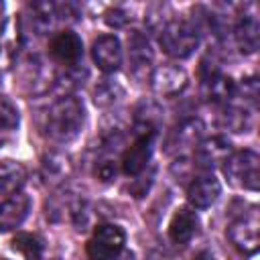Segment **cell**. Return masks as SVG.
<instances>
[{
	"label": "cell",
	"instance_id": "obj_1",
	"mask_svg": "<svg viewBox=\"0 0 260 260\" xmlns=\"http://www.w3.org/2000/svg\"><path fill=\"white\" fill-rule=\"evenodd\" d=\"M85 122L83 104L75 95H61L47 112V136L53 142H71L79 136Z\"/></svg>",
	"mask_w": 260,
	"mask_h": 260
},
{
	"label": "cell",
	"instance_id": "obj_2",
	"mask_svg": "<svg viewBox=\"0 0 260 260\" xmlns=\"http://www.w3.org/2000/svg\"><path fill=\"white\" fill-rule=\"evenodd\" d=\"M158 43L162 51L173 59H187L193 55V51L199 45V30L195 24L183 18L169 20L158 30Z\"/></svg>",
	"mask_w": 260,
	"mask_h": 260
},
{
	"label": "cell",
	"instance_id": "obj_3",
	"mask_svg": "<svg viewBox=\"0 0 260 260\" xmlns=\"http://www.w3.org/2000/svg\"><path fill=\"white\" fill-rule=\"evenodd\" d=\"M223 175L228 181L246 191H258L260 183V156L254 150H238L230 152L228 158L221 162Z\"/></svg>",
	"mask_w": 260,
	"mask_h": 260
},
{
	"label": "cell",
	"instance_id": "obj_4",
	"mask_svg": "<svg viewBox=\"0 0 260 260\" xmlns=\"http://www.w3.org/2000/svg\"><path fill=\"white\" fill-rule=\"evenodd\" d=\"M260 217H258V207H250V211H244L240 217H236L230 228H228V238L232 246L242 252V254H256L260 246Z\"/></svg>",
	"mask_w": 260,
	"mask_h": 260
},
{
	"label": "cell",
	"instance_id": "obj_5",
	"mask_svg": "<svg viewBox=\"0 0 260 260\" xmlns=\"http://www.w3.org/2000/svg\"><path fill=\"white\" fill-rule=\"evenodd\" d=\"M126 244V232L116 223H102L93 230L91 238L87 240V256L89 258H114L122 252Z\"/></svg>",
	"mask_w": 260,
	"mask_h": 260
},
{
	"label": "cell",
	"instance_id": "obj_6",
	"mask_svg": "<svg viewBox=\"0 0 260 260\" xmlns=\"http://www.w3.org/2000/svg\"><path fill=\"white\" fill-rule=\"evenodd\" d=\"M154 138H156V130L146 126L144 130H140V134L134 138V142L124 150L120 165H122V171L126 175L136 177L146 169V165L150 160V154H152Z\"/></svg>",
	"mask_w": 260,
	"mask_h": 260
},
{
	"label": "cell",
	"instance_id": "obj_7",
	"mask_svg": "<svg viewBox=\"0 0 260 260\" xmlns=\"http://www.w3.org/2000/svg\"><path fill=\"white\" fill-rule=\"evenodd\" d=\"M152 59L154 53L144 32L140 30L128 32V65H130V73L138 81H144L152 73Z\"/></svg>",
	"mask_w": 260,
	"mask_h": 260
},
{
	"label": "cell",
	"instance_id": "obj_8",
	"mask_svg": "<svg viewBox=\"0 0 260 260\" xmlns=\"http://www.w3.org/2000/svg\"><path fill=\"white\" fill-rule=\"evenodd\" d=\"M201 79H203V95L209 102L215 104H228L234 95H236V85L232 81V77L223 75L217 65H209V63H201Z\"/></svg>",
	"mask_w": 260,
	"mask_h": 260
},
{
	"label": "cell",
	"instance_id": "obj_9",
	"mask_svg": "<svg viewBox=\"0 0 260 260\" xmlns=\"http://www.w3.org/2000/svg\"><path fill=\"white\" fill-rule=\"evenodd\" d=\"M150 85H152L154 93H158L162 98H173L187 87V73L183 67L175 65V63H162L156 69H152Z\"/></svg>",
	"mask_w": 260,
	"mask_h": 260
},
{
	"label": "cell",
	"instance_id": "obj_10",
	"mask_svg": "<svg viewBox=\"0 0 260 260\" xmlns=\"http://www.w3.org/2000/svg\"><path fill=\"white\" fill-rule=\"evenodd\" d=\"M93 63L104 73H114L122 65V45L116 35H102L91 45Z\"/></svg>",
	"mask_w": 260,
	"mask_h": 260
},
{
	"label": "cell",
	"instance_id": "obj_11",
	"mask_svg": "<svg viewBox=\"0 0 260 260\" xmlns=\"http://www.w3.org/2000/svg\"><path fill=\"white\" fill-rule=\"evenodd\" d=\"M49 51H51L53 59L59 61L61 65L73 67V65L79 63V59L83 55V43L75 32L63 30V32L53 37V41L49 45Z\"/></svg>",
	"mask_w": 260,
	"mask_h": 260
},
{
	"label": "cell",
	"instance_id": "obj_12",
	"mask_svg": "<svg viewBox=\"0 0 260 260\" xmlns=\"http://www.w3.org/2000/svg\"><path fill=\"white\" fill-rule=\"evenodd\" d=\"M30 211V197L22 191L8 195L6 201L0 203V232L16 230Z\"/></svg>",
	"mask_w": 260,
	"mask_h": 260
},
{
	"label": "cell",
	"instance_id": "obj_13",
	"mask_svg": "<svg viewBox=\"0 0 260 260\" xmlns=\"http://www.w3.org/2000/svg\"><path fill=\"white\" fill-rule=\"evenodd\" d=\"M195 146V162L201 169H213L221 165L232 152V144L223 136H211L203 142H197Z\"/></svg>",
	"mask_w": 260,
	"mask_h": 260
},
{
	"label": "cell",
	"instance_id": "obj_14",
	"mask_svg": "<svg viewBox=\"0 0 260 260\" xmlns=\"http://www.w3.org/2000/svg\"><path fill=\"white\" fill-rule=\"evenodd\" d=\"M219 193H221V185L213 175L195 177L187 187V199L197 209H205L211 203H215Z\"/></svg>",
	"mask_w": 260,
	"mask_h": 260
},
{
	"label": "cell",
	"instance_id": "obj_15",
	"mask_svg": "<svg viewBox=\"0 0 260 260\" xmlns=\"http://www.w3.org/2000/svg\"><path fill=\"white\" fill-rule=\"evenodd\" d=\"M199 228V217L191 207H179L169 221V240L173 244H187L193 240Z\"/></svg>",
	"mask_w": 260,
	"mask_h": 260
},
{
	"label": "cell",
	"instance_id": "obj_16",
	"mask_svg": "<svg viewBox=\"0 0 260 260\" xmlns=\"http://www.w3.org/2000/svg\"><path fill=\"white\" fill-rule=\"evenodd\" d=\"M53 81V73L51 69H47V65L41 59H28L24 63L22 69V83L28 87V91L32 93H45L51 87Z\"/></svg>",
	"mask_w": 260,
	"mask_h": 260
},
{
	"label": "cell",
	"instance_id": "obj_17",
	"mask_svg": "<svg viewBox=\"0 0 260 260\" xmlns=\"http://www.w3.org/2000/svg\"><path fill=\"white\" fill-rule=\"evenodd\" d=\"M26 183V169L22 162L4 158L0 160V195H12Z\"/></svg>",
	"mask_w": 260,
	"mask_h": 260
},
{
	"label": "cell",
	"instance_id": "obj_18",
	"mask_svg": "<svg viewBox=\"0 0 260 260\" xmlns=\"http://www.w3.org/2000/svg\"><path fill=\"white\" fill-rule=\"evenodd\" d=\"M234 37H236V45L242 53H246V55L254 53L258 49V41H260L256 14H244L234 28Z\"/></svg>",
	"mask_w": 260,
	"mask_h": 260
},
{
	"label": "cell",
	"instance_id": "obj_19",
	"mask_svg": "<svg viewBox=\"0 0 260 260\" xmlns=\"http://www.w3.org/2000/svg\"><path fill=\"white\" fill-rule=\"evenodd\" d=\"M201 134H203V124H201L199 120H195V118H189V120L181 122V124L173 130V134H171V138H169V146H175V148L195 146V144L199 142Z\"/></svg>",
	"mask_w": 260,
	"mask_h": 260
},
{
	"label": "cell",
	"instance_id": "obj_20",
	"mask_svg": "<svg viewBox=\"0 0 260 260\" xmlns=\"http://www.w3.org/2000/svg\"><path fill=\"white\" fill-rule=\"evenodd\" d=\"M59 18L61 16H59L55 0H35L32 2V24L41 35L53 30Z\"/></svg>",
	"mask_w": 260,
	"mask_h": 260
},
{
	"label": "cell",
	"instance_id": "obj_21",
	"mask_svg": "<svg viewBox=\"0 0 260 260\" xmlns=\"http://www.w3.org/2000/svg\"><path fill=\"white\" fill-rule=\"evenodd\" d=\"M43 177L45 181H51V183H59L63 181L67 175H69V160L67 156L63 154H57V152H51L43 158Z\"/></svg>",
	"mask_w": 260,
	"mask_h": 260
},
{
	"label": "cell",
	"instance_id": "obj_22",
	"mask_svg": "<svg viewBox=\"0 0 260 260\" xmlns=\"http://www.w3.org/2000/svg\"><path fill=\"white\" fill-rule=\"evenodd\" d=\"M12 250L24 258H41L43 256V240L35 234H18L12 240Z\"/></svg>",
	"mask_w": 260,
	"mask_h": 260
},
{
	"label": "cell",
	"instance_id": "obj_23",
	"mask_svg": "<svg viewBox=\"0 0 260 260\" xmlns=\"http://www.w3.org/2000/svg\"><path fill=\"white\" fill-rule=\"evenodd\" d=\"M122 93H124V89H122L118 83L104 79V81L93 89V100H95L98 106H112Z\"/></svg>",
	"mask_w": 260,
	"mask_h": 260
},
{
	"label": "cell",
	"instance_id": "obj_24",
	"mask_svg": "<svg viewBox=\"0 0 260 260\" xmlns=\"http://www.w3.org/2000/svg\"><path fill=\"white\" fill-rule=\"evenodd\" d=\"M223 126L232 132H246L250 128V114L242 108H228L223 114Z\"/></svg>",
	"mask_w": 260,
	"mask_h": 260
},
{
	"label": "cell",
	"instance_id": "obj_25",
	"mask_svg": "<svg viewBox=\"0 0 260 260\" xmlns=\"http://www.w3.org/2000/svg\"><path fill=\"white\" fill-rule=\"evenodd\" d=\"M18 120L20 118L16 106L4 95H0V130H14L18 126Z\"/></svg>",
	"mask_w": 260,
	"mask_h": 260
},
{
	"label": "cell",
	"instance_id": "obj_26",
	"mask_svg": "<svg viewBox=\"0 0 260 260\" xmlns=\"http://www.w3.org/2000/svg\"><path fill=\"white\" fill-rule=\"evenodd\" d=\"M95 175L102 179V181H112L116 177V160L114 158H100L98 165H95Z\"/></svg>",
	"mask_w": 260,
	"mask_h": 260
},
{
	"label": "cell",
	"instance_id": "obj_27",
	"mask_svg": "<svg viewBox=\"0 0 260 260\" xmlns=\"http://www.w3.org/2000/svg\"><path fill=\"white\" fill-rule=\"evenodd\" d=\"M85 2L91 10H110V8H116L120 0H85Z\"/></svg>",
	"mask_w": 260,
	"mask_h": 260
},
{
	"label": "cell",
	"instance_id": "obj_28",
	"mask_svg": "<svg viewBox=\"0 0 260 260\" xmlns=\"http://www.w3.org/2000/svg\"><path fill=\"white\" fill-rule=\"evenodd\" d=\"M0 12H2V0H0Z\"/></svg>",
	"mask_w": 260,
	"mask_h": 260
}]
</instances>
